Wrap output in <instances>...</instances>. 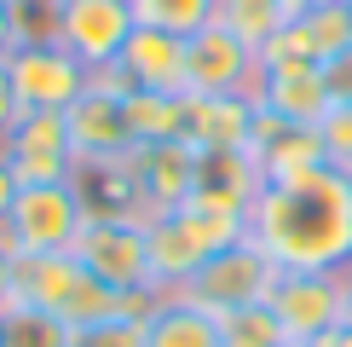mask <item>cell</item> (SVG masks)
<instances>
[{"label":"cell","instance_id":"obj_1","mask_svg":"<svg viewBox=\"0 0 352 347\" xmlns=\"http://www.w3.org/2000/svg\"><path fill=\"white\" fill-rule=\"evenodd\" d=\"M248 238L283 272H346L352 266V185L341 168L312 180L266 185L248 209Z\"/></svg>","mask_w":352,"mask_h":347},{"label":"cell","instance_id":"obj_2","mask_svg":"<svg viewBox=\"0 0 352 347\" xmlns=\"http://www.w3.org/2000/svg\"><path fill=\"white\" fill-rule=\"evenodd\" d=\"M18 301L52 313L58 324L69 330H93V324H110V318H127V313H151L156 307V289H110L98 272H87L76 255H35V260H18Z\"/></svg>","mask_w":352,"mask_h":347},{"label":"cell","instance_id":"obj_3","mask_svg":"<svg viewBox=\"0 0 352 347\" xmlns=\"http://www.w3.org/2000/svg\"><path fill=\"white\" fill-rule=\"evenodd\" d=\"M243 238H248V220L190 209V202L156 214V220H144V243H151V289L156 295L185 289L219 249H231V243H243Z\"/></svg>","mask_w":352,"mask_h":347},{"label":"cell","instance_id":"obj_4","mask_svg":"<svg viewBox=\"0 0 352 347\" xmlns=\"http://www.w3.org/2000/svg\"><path fill=\"white\" fill-rule=\"evenodd\" d=\"M87 226V202L76 191V180H58V185H18V202H12L0 238L12 243L18 260L35 255H69Z\"/></svg>","mask_w":352,"mask_h":347},{"label":"cell","instance_id":"obj_5","mask_svg":"<svg viewBox=\"0 0 352 347\" xmlns=\"http://www.w3.org/2000/svg\"><path fill=\"white\" fill-rule=\"evenodd\" d=\"M277 278H283V266H277L254 238H243V243H231V249H219L208 266H202L185 289H173V295L190 301V307H202V313H214V318H226V313H237V307H260V301H272Z\"/></svg>","mask_w":352,"mask_h":347},{"label":"cell","instance_id":"obj_6","mask_svg":"<svg viewBox=\"0 0 352 347\" xmlns=\"http://www.w3.org/2000/svg\"><path fill=\"white\" fill-rule=\"evenodd\" d=\"M133 29L139 23L127 0H52V41L64 52H76L87 70L116 64Z\"/></svg>","mask_w":352,"mask_h":347},{"label":"cell","instance_id":"obj_7","mask_svg":"<svg viewBox=\"0 0 352 347\" xmlns=\"http://www.w3.org/2000/svg\"><path fill=\"white\" fill-rule=\"evenodd\" d=\"M6 76L18 87L23 110H69L87 87H93V70H87L76 52H64L58 41H23V47L6 58Z\"/></svg>","mask_w":352,"mask_h":347},{"label":"cell","instance_id":"obj_8","mask_svg":"<svg viewBox=\"0 0 352 347\" xmlns=\"http://www.w3.org/2000/svg\"><path fill=\"white\" fill-rule=\"evenodd\" d=\"M0 156L12 162L18 185H58L76 180V151H69V122L64 110H23L12 134L0 139Z\"/></svg>","mask_w":352,"mask_h":347},{"label":"cell","instance_id":"obj_9","mask_svg":"<svg viewBox=\"0 0 352 347\" xmlns=\"http://www.w3.org/2000/svg\"><path fill=\"white\" fill-rule=\"evenodd\" d=\"M260 87V52L226 23H202L185 35V93H254Z\"/></svg>","mask_w":352,"mask_h":347},{"label":"cell","instance_id":"obj_10","mask_svg":"<svg viewBox=\"0 0 352 347\" xmlns=\"http://www.w3.org/2000/svg\"><path fill=\"white\" fill-rule=\"evenodd\" d=\"M69 255H76L87 272H98L110 289H127V295L151 289V243H144V220H87Z\"/></svg>","mask_w":352,"mask_h":347},{"label":"cell","instance_id":"obj_11","mask_svg":"<svg viewBox=\"0 0 352 347\" xmlns=\"http://www.w3.org/2000/svg\"><path fill=\"white\" fill-rule=\"evenodd\" d=\"M266 307L277 313L289 341H318L324 330H335L346 318V295H341V272H283Z\"/></svg>","mask_w":352,"mask_h":347},{"label":"cell","instance_id":"obj_12","mask_svg":"<svg viewBox=\"0 0 352 347\" xmlns=\"http://www.w3.org/2000/svg\"><path fill=\"white\" fill-rule=\"evenodd\" d=\"M127 174H133L144 220H156V214H168V209H185L190 185H197V145H185V139L133 145V151H127Z\"/></svg>","mask_w":352,"mask_h":347},{"label":"cell","instance_id":"obj_13","mask_svg":"<svg viewBox=\"0 0 352 347\" xmlns=\"http://www.w3.org/2000/svg\"><path fill=\"white\" fill-rule=\"evenodd\" d=\"M248 156L260 162V180L266 185H295V180H312L318 168H329L318 127H295V122H283V116H272V110H260Z\"/></svg>","mask_w":352,"mask_h":347},{"label":"cell","instance_id":"obj_14","mask_svg":"<svg viewBox=\"0 0 352 347\" xmlns=\"http://www.w3.org/2000/svg\"><path fill=\"white\" fill-rule=\"evenodd\" d=\"M260 191H266V180H260V162H254L248 151H197L190 209L237 214V220H248V209H254Z\"/></svg>","mask_w":352,"mask_h":347},{"label":"cell","instance_id":"obj_15","mask_svg":"<svg viewBox=\"0 0 352 347\" xmlns=\"http://www.w3.org/2000/svg\"><path fill=\"white\" fill-rule=\"evenodd\" d=\"M254 122V93H185V145L197 151H248Z\"/></svg>","mask_w":352,"mask_h":347},{"label":"cell","instance_id":"obj_16","mask_svg":"<svg viewBox=\"0 0 352 347\" xmlns=\"http://www.w3.org/2000/svg\"><path fill=\"white\" fill-rule=\"evenodd\" d=\"M69 122V151H76V162H116V156L133 151V134H127V110L122 98L110 93H87L76 98V105L64 110Z\"/></svg>","mask_w":352,"mask_h":347},{"label":"cell","instance_id":"obj_17","mask_svg":"<svg viewBox=\"0 0 352 347\" xmlns=\"http://www.w3.org/2000/svg\"><path fill=\"white\" fill-rule=\"evenodd\" d=\"M116 64L133 76V87H151V93H185V35H168V29H133Z\"/></svg>","mask_w":352,"mask_h":347},{"label":"cell","instance_id":"obj_18","mask_svg":"<svg viewBox=\"0 0 352 347\" xmlns=\"http://www.w3.org/2000/svg\"><path fill=\"white\" fill-rule=\"evenodd\" d=\"M254 105L283 116V122H295V127H318L335 98H329V81H324V64H318V70H277V76H260Z\"/></svg>","mask_w":352,"mask_h":347},{"label":"cell","instance_id":"obj_19","mask_svg":"<svg viewBox=\"0 0 352 347\" xmlns=\"http://www.w3.org/2000/svg\"><path fill=\"white\" fill-rule=\"evenodd\" d=\"M144 347H226V330L214 313L190 307L179 295H156L151 318H144Z\"/></svg>","mask_w":352,"mask_h":347},{"label":"cell","instance_id":"obj_20","mask_svg":"<svg viewBox=\"0 0 352 347\" xmlns=\"http://www.w3.org/2000/svg\"><path fill=\"white\" fill-rule=\"evenodd\" d=\"M127 110V134L133 145H168L185 139V93H151V87H133L122 98Z\"/></svg>","mask_w":352,"mask_h":347},{"label":"cell","instance_id":"obj_21","mask_svg":"<svg viewBox=\"0 0 352 347\" xmlns=\"http://www.w3.org/2000/svg\"><path fill=\"white\" fill-rule=\"evenodd\" d=\"M214 23H226L231 35H243L260 52L289 18H283V0H214Z\"/></svg>","mask_w":352,"mask_h":347},{"label":"cell","instance_id":"obj_22","mask_svg":"<svg viewBox=\"0 0 352 347\" xmlns=\"http://www.w3.org/2000/svg\"><path fill=\"white\" fill-rule=\"evenodd\" d=\"M133 23L168 29V35H197L202 23H214V0H127Z\"/></svg>","mask_w":352,"mask_h":347},{"label":"cell","instance_id":"obj_23","mask_svg":"<svg viewBox=\"0 0 352 347\" xmlns=\"http://www.w3.org/2000/svg\"><path fill=\"white\" fill-rule=\"evenodd\" d=\"M300 23L318 47V64H329V58H341L352 47V0H318Z\"/></svg>","mask_w":352,"mask_h":347},{"label":"cell","instance_id":"obj_24","mask_svg":"<svg viewBox=\"0 0 352 347\" xmlns=\"http://www.w3.org/2000/svg\"><path fill=\"white\" fill-rule=\"evenodd\" d=\"M69 336H76L69 324H58L52 313L29 307V301L6 307V347H69Z\"/></svg>","mask_w":352,"mask_h":347},{"label":"cell","instance_id":"obj_25","mask_svg":"<svg viewBox=\"0 0 352 347\" xmlns=\"http://www.w3.org/2000/svg\"><path fill=\"white\" fill-rule=\"evenodd\" d=\"M277 70H318V47H312V35H306L300 18H289L260 47V76H277Z\"/></svg>","mask_w":352,"mask_h":347},{"label":"cell","instance_id":"obj_26","mask_svg":"<svg viewBox=\"0 0 352 347\" xmlns=\"http://www.w3.org/2000/svg\"><path fill=\"white\" fill-rule=\"evenodd\" d=\"M151 318V313H144ZM144 318L127 313V318H110V324H93V330H76L69 347H144Z\"/></svg>","mask_w":352,"mask_h":347},{"label":"cell","instance_id":"obj_27","mask_svg":"<svg viewBox=\"0 0 352 347\" xmlns=\"http://www.w3.org/2000/svg\"><path fill=\"white\" fill-rule=\"evenodd\" d=\"M318 139H324L329 168H352V105H329V116L318 122Z\"/></svg>","mask_w":352,"mask_h":347},{"label":"cell","instance_id":"obj_28","mask_svg":"<svg viewBox=\"0 0 352 347\" xmlns=\"http://www.w3.org/2000/svg\"><path fill=\"white\" fill-rule=\"evenodd\" d=\"M324 81H329V98H335V105H352V47L324 64Z\"/></svg>","mask_w":352,"mask_h":347},{"label":"cell","instance_id":"obj_29","mask_svg":"<svg viewBox=\"0 0 352 347\" xmlns=\"http://www.w3.org/2000/svg\"><path fill=\"white\" fill-rule=\"evenodd\" d=\"M18 301V255H12V243L0 238V313Z\"/></svg>","mask_w":352,"mask_h":347},{"label":"cell","instance_id":"obj_30","mask_svg":"<svg viewBox=\"0 0 352 347\" xmlns=\"http://www.w3.org/2000/svg\"><path fill=\"white\" fill-rule=\"evenodd\" d=\"M23 116V105H18V87H12V76H6V64H0V139L12 134V122Z\"/></svg>","mask_w":352,"mask_h":347},{"label":"cell","instance_id":"obj_31","mask_svg":"<svg viewBox=\"0 0 352 347\" xmlns=\"http://www.w3.org/2000/svg\"><path fill=\"white\" fill-rule=\"evenodd\" d=\"M12 202H18V174H12V162H6V156H0V226H6Z\"/></svg>","mask_w":352,"mask_h":347},{"label":"cell","instance_id":"obj_32","mask_svg":"<svg viewBox=\"0 0 352 347\" xmlns=\"http://www.w3.org/2000/svg\"><path fill=\"white\" fill-rule=\"evenodd\" d=\"M12 52H18V18H12V6L0 0V64H6Z\"/></svg>","mask_w":352,"mask_h":347},{"label":"cell","instance_id":"obj_33","mask_svg":"<svg viewBox=\"0 0 352 347\" xmlns=\"http://www.w3.org/2000/svg\"><path fill=\"white\" fill-rule=\"evenodd\" d=\"M312 347H352V324H335V330H324Z\"/></svg>","mask_w":352,"mask_h":347},{"label":"cell","instance_id":"obj_34","mask_svg":"<svg viewBox=\"0 0 352 347\" xmlns=\"http://www.w3.org/2000/svg\"><path fill=\"white\" fill-rule=\"evenodd\" d=\"M312 6H318V0H283V18H306Z\"/></svg>","mask_w":352,"mask_h":347},{"label":"cell","instance_id":"obj_35","mask_svg":"<svg viewBox=\"0 0 352 347\" xmlns=\"http://www.w3.org/2000/svg\"><path fill=\"white\" fill-rule=\"evenodd\" d=\"M341 295H346V318H341V324H352V266L341 272Z\"/></svg>","mask_w":352,"mask_h":347},{"label":"cell","instance_id":"obj_36","mask_svg":"<svg viewBox=\"0 0 352 347\" xmlns=\"http://www.w3.org/2000/svg\"><path fill=\"white\" fill-rule=\"evenodd\" d=\"M0 347H6V313H0Z\"/></svg>","mask_w":352,"mask_h":347},{"label":"cell","instance_id":"obj_37","mask_svg":"<svg viewBox=\"0 0 352 347\" xmlns=\"http://www.w3.org/2000/svg\"><path fill=\"white\" fill-rule=\"evenodd\" d=\"M277 347H312V341H277Z\"/></svg>","mask_w":352,"mask_h":347},{"label":"cell","instance_id":"obj_38","mask_svg":"<svg viewBox=\"0 0 352 347\" xmlns=\"http://www.w3.org/2000/svg\"><path fill=\"white\" fill-rule=\"evenodd\" d=\"M6 6H29V0H6Z\"/></svg>","mask_w":352,"mask_h":347},{"label":"cell","instance_id":"obj_39","mask_svg":"<svg viewBox=\"0 0 352 347\" xmlns=\"http://www.w3.org/2000/svg\"><path fill=\"white\" fill-rule=\"evenodd\" d=\"M346 185H352V168H346Z\"/></svg>","mask_w":352,"mask_h":347}]
</instances>
